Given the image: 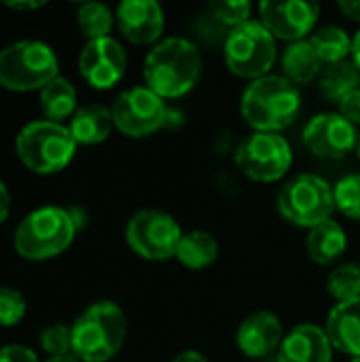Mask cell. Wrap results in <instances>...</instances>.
Listing matches in <instances>:
<instances>
[{"label":"cell","instance_id":"6da1fadb","mask_svg":"<svg viewBox=\"0 0 360 362\" xmlns=\"http://www.w3.org/2000/svg\"><path fill=\"white\" fill-rule=\"evenodd\" d=\"M202 76V53L182 36L159 40L144 57V83L163 100L187 95Z\"/></svg>","mask_w":360,"mask_h":362},{"label":"cell","instance_id":"7a4b0ae2","mask_svg":"<svg viewBox=\"0 0 360 362\" xmlns=\"http://www.w3.org/2000/svg\"><path fill=\"white\" fill-rule=\"evenodd\" d=\"M240 110L255 132L280 134L297 121L301 91L284 74H267L244 89Z\"/></svg>","mask_w":360,"mask_h":362},{"label":"cell","instance_id":"3957f363","mask_svg":"<svg viewBox=\"0 0 360 362\" xmlns=\"http://www.w3.org/2000/svg\"><path fill=\"white\" fill-rule=\"evenodd\" d=\"M72 331V354L81 362H106L123 348L127 335V318L112 301H98L89 305Z\"/></svg>","mask_w":360,"mask_h":362},{"label":"cell","instance_id":"277c9868","mask_svg":"<svg viewBox=\"0 0 360 362\" xmlns=\"http://www.w3.org/2000/svg\"><path fill=\"white\" fill-rule=\"evenodd\" d=\"M76 225L70 210L47 206L28 214L15 231V248L23 259L45 261L64 252L74 240Z\"/></svg>","mask_w":360,"mask_h":362},{"label":"cell","instance_id":"5b68a950","mask_svg":"<svg viewBox=\"0 0 360 362\" xmlns=\"http://www.w3.org/2000/svg\"><path fill=\"white\" fill-rule=\"evenodd\" d=\"M278 212L291 225L314 229L335 212L333 185L318 174H297L282 185L276 199Z\"/></svg>","mask_w":360,"mask_h":362},{"label":"cell","instance_id":"8992f818","mask_svg":"<svg viewBox=\"0 0 360 362\" xmlns=\"http://www.w3.org/2000/svg\"><path fill=\"white\" fill-rule=\"evenodd\" d=\"M76 151L68 127L53 121H34L17 136V155L23 165L36 174H55L64 170Z\"/></svg>","mask_w":360,"mask_h":362},{"label":"cell","instance_id":"52a82bcc","mask_svg":"<svg viewBox=\"0 0 360 362\" xmlns=\"http://www.w3.org/2000/svg\"><path fill=\"white\" fill-rule=\"evenodd\" d=\"M53 78H57V57L49 45L19 40L0 51V85L4 89H42Z\"/></svg>","mask_w":360,"mask_h":362},{"label":"cell","instance_id":"ba28073f","mask_svg":"<svg viewBox=\"0 0 360 362\" xmlns=\"http://www.w3.org/2000/svg\"><path fill=\"white\" fill-rule=\"evenodd\" d=\"M223 53L227 68L236 76L250 81L267 76L278 57L276 38L255 19L229 30L223 42Z\"/></svg>","mask_w":360,"mask_h":362},{"label":"cell","instance_id":"9c48e42d","mask_svg":"<svg viewBox=\"0 0 360 362\" xmlns=\"http://www.w3.org/2000/svg\"><path fill=\"white\" fill-rule=\"evenodd\" d=\"M182 235L185 233L172 214L153 208L136 212L125 227V240L129 248L140 259L153 263L174 259Z\"/></svg>","mask_w":360,"mask_h":362},{"label":"cell","instance_id":"30bf717a","mask_svg":"<svg viewBox=\"0 0 360 362\" xmlns=\"http://www.w3.org/2000/svg\"><path fill=\"white\" fill-rule=\"evenodd\" d=\"M236 165L255 182H276L293 165V151L284 136L252 132L236 151Z\"/></svg>","mask_w":360,"mask_h":362},{"label":"cell","instance_id":"8fae6325","mask_svg":"<svg viewBox=\"0 0 360 362\" xmlns=\"http://www.w3.org/2000/svg\"><path fill=\"white\" fill-rule=\"evenodd\" d=\"M115 127L127 138H146L168 125L170 108L166 100L151 91L146 85L121 91L112 102Z\"/></svg>","mask_w":360,"mask_h":362},{"label":"cell","instance_id":"7c38bea8","mask_svg":"<svg viewBox=\"0 0 360 362\" xmlns=\"http://www.w3.org/2000/svg\"><path fill=\"white\" fill-rule=\"evenodd\" d=\"M359 129L339 112H320L303 129V144L318 159H344L354 153Z\"/></svg>","mask_w":360,"mask_h":362},{"label":"cell","instance_id":"4fadbf2b","mask_svg":"<svg viewBox=\"0 0 360 362\" xmlns=\"http://www.w3.org/2000/svg\"><path fill=\"white\" fill-rule=\"evenodd\" d=\"M259 21L274 38L297 42L314 30L320 15V6L312 0H267L259 4Z\"/></svg>","mask_w":360,"mask_h":362},{"label":"cell","instance_id":"5bb4252c","mask_svg":"<svg viewBox=\"0 0 360 362\" xmlns=\"http://www.w3.org/2000/svg\"><path fill=\"white\" fill-rule=\"evenodd\" d=\"M127 68V55L119 40L112 36L87 40L79 57V70L83 78L95 89L115 87Z\"/></svg>","mask_w":360,"mask_h":362},{"label":"cell","instance_id":"9a60e30c","mask_svg":"<svg viewBox=\"0 0 360 362\" xmlns=\"http://www.w3.org/2000/svg\"><path fill=\"white\" fill-rule=\"evenodd\" d=\"M115 21L121 34L134 45H157L166 28V15L155 0H123Z\"/></svg>","mask_w":360,"mask_h":362},{"label":"cell","instance_id":"2e32d148","mask_svg":"<svg viewBox=\"0 0 360 362\" xmlns=\"http://www.w3.org/2000/svg\"><path fill=\"white\" fill-rule=\"evenodd\" d=\"M284 339L282 322L274 312L261 310L246 316L238 329L236 344L248 358H265L280 350Z\"/></svg>","mask_w":360,"mask_h":362},{"label":"cell","instance_id":"e0dca14e","mask_svg":"<svg viewBox=\"0 0 360 362\" xmlns=\"http://www.w3.org/2000/svg\"><path fill=\"white\" fill-rule=\"evenodd\" d=\"M333 344L318 325H299L284 335L276 362H333Z\"/></svg>","mask_w":360,"mask_h":362},{"label":"cell","instance_id":"ac0fdd59","mask_svg":"<svg viewBox=\"0 0 360 362\" xmlns=\"http://www.w3.org/2000/svg\"><path fill=\"white\" fill-rule=\"evenodd\" d=\"M325 331L335 350L360 358V299L337 303L329 312Z\"/></svg>","mask_w":360,"mask_h":362},{"label":"cell","instance_id":"d6986e66","mask_svg":"<svg viewBox=\"0 0 360 362\" xmlns=\"http://www.w3.org/2000/svg\"><path fill=\"white\" fill-rule=\"evenodd\" d=\"M308 257L318 265H333L339 261L348 248V238L344 227L337 221H325L318 227L310 229L306 240Z\"/></svg>","mask_w":360,"mask_h":362},{"label":"cell","instance_id":"ffe728a7","mask_svg":"<svg viewBox=\"0 0 360 362\" xmlns=\"http://www.w3.org/2000/svg\"><path fill=\"white\" fill-rule=\"evenodd\" d=\"M115 127L112 112L102 104H87L74 112L70 119V134L76 144H100L110 136V129Z\"/></svg>","mask_w":360,"mask_h":362},{"label":"cell","instance_id":"44dd1931","mask_svg":"<svg viewBox=\"0 0 360 362\" xmlns=\"http://www.w3.org/2000/svg\"><path fill=\"white\" fill-rule=\"evenodd\" d=\"M323 66L325 64L320 62L318 53L314 51L310 38H303V40H297V42H289V47L284 49L282 72L295 85L312 83L320 74Z\"/></svg>","mask_w":360,"mask_h":362},{"label":"cell","instance_id":"7402d4cb","mask_svg":"<svg viewBox=\"0 0 360 362\" xmlns=\"http://www.w3.org/2000/svg\"><path fill=\"white\" fill-rule=\"evenodd\" d=\"M176 259L187 269H206L219 259V242L208 231L202 229L189 231L182 235L178 244Z\"/></svg>","mask_w":360,"mask_h":362},{"label":"cell","instance_id":"603a6c76","mask_svg":"<svg viewBox=\"0 0 360 362\" xmlns=\"http://www.w3.org/2000/svg\"><path fill=\"white\" fill-rule=\"evenodd\" d=\"M40 108L49 121L59 123L62 119L74 117L76 112V91L70 81L57 76L40 89Z\"/></svg>","mask_w":360,"mask_h":362},{"label":"cell","instance_id":"cb8c5ba5","mask_svg":"<svg viewBox=\"0 0 360 362\" xmlns=\"http://www.w3.org/2000/svg\"><path fill=\"white\" fill-rule=\"evenodd\" d=\"M320 93L331 100L339 102L354 89H360V70L352 59H344L333 66H325L320 74Z\"/></svg>","mask_w":360,"mask_h":362},{"label":"cell","instance_id":"d4e9b609","mask_svg":"<svg viewBox=\"0 0 360 362\" xmlns=\"http://www.w3.org/2000/svg\"><path fill=\"white\" fill-rule=\"evenodd\" d=\"M310 42L314 47V51L318 53L320 62L325 66H333L339 64L344 59H350L352 53V38L348 36V32L339 25H325L318 28L312 36Z\"/></svg>","mask_w":360,"mask_h":362},{"label":"cell","instance_id":"484cf974","mask_svg":"<svg viewBox=\"0 0 360 362\" xmlns=\"http://www.w3.org/2000/svg\"><path fill=\"white\" fill-rule=\"evenodd\" d=\"M76 23L81 28V32L89 38H106L112 30L115 17L110 13V8L102 2H85L79 6L76 13Z\"/></svg>","mask_w":360,"mask_h":362},{"label":"cell","instance_id":"4316f807","mask_svg":"<svg viewBox=\"0 0 360 362\" xmlns=\"http://www.w3.org/2000/svg\"><path fill=\"white\" fill-rule=\"evenodd\" d=\"M327 288L337 303L360 299V265L356 263L337 265L327 278Z\"/></svg>","mask_w":360,"mask_h":362},{"label":"cell","instance_id":"83f0119b","mask_svg":"<svg viewBox=\"0 0 360 362\" xmlns=\"http://www.w3.org/2000/svg\"><path fill=\"white\" fill-rule=\"evenodd\" d=\"M335 210L344 216L360 221V174H348L333 185Z\"/></svg>","mask_w":360,"mask_h":362},{"label":"cell","instance_id":"f1b7e54d","mask_svg":"<svg viewBox=\"0 0 360 362\" xmlns=\"http://www.w3.org/2000/svg\"><path fill=\"white\" fill-rule=\"evenodd\" d=\"M208 11L221 25H225L227 30H233V28L250 21L252 4L248 0H214V2H210Z\"/></svg>","mask_w":360,"mask_h":362},{"label":"cell","instance_id":"f546056e","mask_svg":"<svg viewBox=\"0 0 360 362\" xmlns=\"http://www.w3.org/2000/svg\"><path fill=\"white\" fill-rule=\"evenodd\" d=\"M40 346L45 352L53 356L72 354V331L64 325H51L40 335Z\"/></svg>","mask_w":360,"mask_h":362},{"label":"cell","instance_id":"4dcf8cb0","mask_svg":"<svg viewBox=\"0 0 360 362\" xmlns=\"http://www.w3.org/2000/svg\"><path fill=\"white\" fill-rule=\"evenodd\" d=\"M25 314L23 297L8 286H0V327L17 325Z\"/></svg>","mask_w":360,"mask_h":362},{"label":"cell","instance_id":"1f68e13d","mask_svg":"<svg viewBox=\"0 0 360 362\" xmlns=\"http://www.w3.org/2000/svg\"><path fill=\"white\" fill-rule=\"evenodd\" d=\"M337 112L348 119L352 125H359L360 123V89H354L352 93H348L346 98H342L337 102Z\"/></svg>","mask_w":360,"mask_h":362},{"label":"cell","instance_id":"d6a6232c","mask_svg":"<svg viewBox=\"0 0 360 362\" xmlns=\"http://www.w3.org/2000/svg\"><path fill=\"white\" fill-rule=\"evenodd\" d=\"M0 362H38V358L23 346H6L0 350Z\"/></svg>","mask_w":360,"mask_h":362},{"label":"cell","instance_id":"836d02e7","mask_svg":"<svg viewBox=\"0 0 360 362\" xmlns=\"http://www.w3.org/2000/svg\"><path fill=\"white\" fill-rule=\"evenodd\" d=\"M337 8H339L348 19L360 21V0H339V2H337Z\"/></svg>","mask_w":360,"mask_h":362},{"label":"cell","instance_id":"e575fe53","mask_svg":"<svg viewBox=\"0 0 360 362\" xmlns=\"http://www.w3.org/2000/svg\"><path fill=\"white\" fill-rule=\"evenodd\" d=\"M8 210H11V195H8L6 187L0 182V223H4V221H6Z\"/></svg>","mask_w":360,"mask_h":362},{"label":"cell","instance_id":"d590c367","mask_svg":"<svg viewBox=\"0 0 360 362\" xmlns=\"http://www.w3.org/2000/svg\"><path fill=\"white\" fill-rule=\"evenodd\" d=\"M172 362H208V358L202 352H197V350H185L178 356H174Z\"/></svg>","mask_w":360,"mask_h":362},{"label":"cell","instance_id":"8d00e7d4","mask_svg":"<svg viewBox=\"0 0 360 362\" xmlns=\"http://www.w3.org/2000/svg\"><path fill=\"white\" fill-rule=\"evenodd\" d=\"M45 2H36V0H21V2H4V6L13 8V11H36L40 8Z\"/></svg>","mask_w":360,"mask_h":362},{"label":"cell","instance_id":"74e56055","mask_svg":"<svg viewBox=\"0 0 360 362\" xmlns=\"http://www.w3.org/2000/svg\"><path fill=\"white\" fill-rule=\"evenodd\" d=\"M350 59L359 66L360 70V30L352 36V53H350Z\"/></svg>","mask_w":360,"mask_h":362},{"label":"cell","instance_id":"f35d334b","mask_svg":"<svg viewBox=\"0 0 360 362\" xmlns=\"http://www.w3.org/2000/svg\"><path fill=\"white\" fill-rule=\"evenodd\" d=\"M47 362H81L74 354H66V356H53V358H49Z\"/></svg>","mask_w":360,"mask_h":362},{"label":"cell","instance_id":"ab89813d","mask_svg":"<svg viewBox=\"0 0 360 362\" xmlns=\"http://www.w3.org/2000/svg\"><path fill=\"white\" fill-rule=\"evenodd\" d=\"M354 155L359 157V161H360V132H359V140H356V148H354Z\"/></svg>","mask_w":360,"mask_h":362},{"label":"cell","instance_id":"60d3db41","mask_svg":"<svg viewBox=\"0 0 360 362\" xmlns=\"http://www.w3.org/2000/svg\"><path fill=\"white\" fill-rule=\"evenodd\" d=\"M352 362H360V358H352Z\"/></svg>","mask_w":360,"mask_h":362}]
</instances>
